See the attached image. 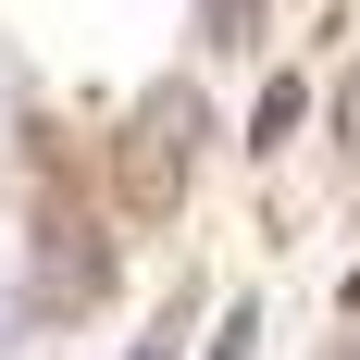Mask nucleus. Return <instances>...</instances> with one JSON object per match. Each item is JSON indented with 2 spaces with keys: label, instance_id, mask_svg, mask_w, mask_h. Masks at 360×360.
<instances>
[{
  "label": "nucleus",
  "instance_id": "3",
  "mask_svg": "<svg viewBox=\"0 0 360 360\" xmlns=\"http://www.w3.org/2000/svg\"><path fill=\"white\" fill-rule=\"evenodd\" d=\"M298 124H311V87H298V75H274V87H261V112H249V149H286Z\"/></svg>",
  "mask_w": 360,
  "mask_h": 360
},
{
  "label": "nucleus",
  "instance_id": "7",
  "mask_svg": "<svg viewBox=\"0 0 360 360\" xmlns=\"http://www.w3.org/2000/svg\"><path fill=\"white\" fill-rule=\"evenodd\" d=\"M174 335H186V323H162V335H149V348H137V360H174Z\"/></svg>",
  "mask_w": 360,
  "mask_h": 360
},
{
  "label": "nucleus",
  "instance_id": "6",
  "mask_svg": "<svg viewBox=\"0 0 360 360\" xmlns=\"http://www.w3.org/2000/svg\"><path fill=\"white\" fill-rule=\"evenodd\" d=\"M335 124H348V137H360V75H348V87H335Z\"/></svg>",
  "mask_w": 360,
  "mask_h": 360
},
{
  "label": "nucleus",
  "instance_id": "4",
  "mask_svg": "<svg viewBox=\"0 0 360 360\" xmlns=\"http://www.w3.org/2000/svg\"><path fill=\"white\" fill-rule=\"evenodd\" d=\"M199 37L212 50H261V0H199Z\"/></svg>",
  "mask_w": 360,
  "mask_h": 360
},
{
  "label": "nucleus",
  "instance_id": "1",
  "mask_svg": "<svg viewBox=\"0 0 360 360\" xmlns=\"http://www.w3.org/2000/svg\"><path fill=\"white\" fill-rule=\"evenodd\" d=\"M199 137H212L199 87H149V100L124 112V137H112V199H124V212H174L186 174H199Z\"/></svg>",
  "mask_w": 360,
  "mask_h": 360
},
{
  "label": "nucleus",
  "instance_id": "2",
  "mask_svg": "<svg viewBox=\"0 0 360 360\" xmlns=\"http://www.w3.org/2000/svg\"><path fill=\"white\" fill-rule=\"evenodd\" d=\"M100 286H112V249H100V236H75V224H50V249H37V286H25V311H87Z\"/></svg>",
  "mask_w": 360,
  "mask_h": 360
},
{
  "label": "nucleus",
  "instance_id": "5",
  "mask_svg": "<svg viewBox=\"0 0 360 360\" xmlns=\"http://www.w3.org/2000/svg\"><path fill=\"white\" fill-rule=\"evenodd\" d=\"M249 335H261V311H224V335H212V360H249Z\"/></svg>",
  "mask_w": 360,
  "mask_h": 360
},
{
  "label": "nucleus",
  "instance_id": "8",
  "mask_svg": "<svg viewBox=\"0 0 360 360\" xmlns=\"http://www.w3.org/2000/svg\"><path fill=\"white\" fill-rule=\"evenodd\" d=\"M348 360H360V348H348Z\"/></svg>",
  "mask_w": 360,
  "mask_h": 360
}]
</instances>
